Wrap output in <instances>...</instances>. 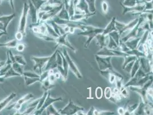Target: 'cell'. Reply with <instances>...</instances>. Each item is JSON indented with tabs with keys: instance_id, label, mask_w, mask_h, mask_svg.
<instances>
[{
	"instance_id": "6da1fadb",
	"label": "cell",
	"mask_w": 153,
	"mask_h": 115,
	"mask_svg": "<svg viewBox=\"0 0 153 115\" xmlns=\"http://www.w3.org/2000/svg\"><path fill=\"white\" fill-rule=\"evenodd\" d=\"M103 29H104L96 28L90 25H83L81 28L82 32L78 33V34L79 35L86 36L88 38V40H86L85 44V48H88L90 46L91 40L95 38L98 34L102 33L103 32Z\"/></svg>"
},
{
	"instance_id": "7a4b0ae2",
	"label": "cell",
	"mask_w": 153,
	"mask_h": 115,
	"mask_svg": "<svg viewBox=\"0 0 153 115\" xmlns=\"http://www.w3.org/2000/svg\"><path fill=\"white\" fill-rule=\"evenodd\" d=\"M111 57H103L99 56L98 55H95V58L100 70H110L116 77L124 79V77L122 76V75L116 71L113 67L111 63Z\"/></svg>"
},
{
	"instance_id": "3957f363",
	"label": "cell",
	"mask_w": 153,
	"mask_h": 115,
	"mask_svg": "<svg viewBox=\"0 0 153 115\" xmlns=\"http://www.w3.org/2000/svg\"><path fill=\"white\" fill-rule=\"evenodd\" d=\"M29 12V5L27 2L24 4L23 9L19 22L18 31L22 32L24 36H26V27L27 24V18Z\"/></svg>"
},
{
	"instance_id": "277c9868",
	"label": "cell",
	"mask_w": 153,
	"mask_h": 115,
	"mask_svg": "<svg viewBox=\"0 0 153 115\" xmlns=\"http://www.w3.org/2000/svg\"><path fill=\"white\" fill-rule=\"evenodd\" d=\"M80 110H84V109L83 107L74 104L72 100L70 99L68 105L63 109L58 111V112L60 115H75V114Z\"/></svg>"
},
{
	"instance_id": "5b68a950",
	"label": "cell",
	"mask_w": 153,
	"mask_h": 115,
	"mask_svg": "<svg viewBox=\"0 0 153 115\" xmlns=\"http://www.w3.org/2000/svg\"><path fill=\"white\" fill-rule=\"evenodd\" d=\"M99 56L103 57H125L127 54L120 51V50H114L110 49L106 47L101 48V49L97 52V54Z\"/></svg>"
},
{
	"instance_id": "8992f818",
	"label": "cell",
	"mask_w": 153,
	"mask_h": 115,
	"mask_svg": "<svg viewBox=\"0 0 153 115\" xmlns=\"http://www.w3.org/2000/svg\"><path fill=\"white\" fill-rule=\"evenodd\" d=\"M49 57H32L31 59L34 62V66L33 70L35 72L38 71V74L40 76L43 71V70L45 67L46 63L47 62Z\"/></svg>"
},
{
	"instance_id": "52a82bcc",
	"label": "cell",
	"mask_w": 153,
	"mask_h": 115,
	"mask_svg": "<svg viewBox=\"0 0 153 115\" xmlns=\"http://www.w3.org/2000/svg\"><path fill=\"white\" fill-rule=\"evenodd\" d=\"M63 56L65 58L68 63V66H69V69H70L73 73L75 75V76L77 77L79 79L82 78V75H81V73L80 72L79 70L78 69V68L77 67V66L75 65V64L74 63V62L73 61L72 59H71L70 57L69 56L68 52L67 51V50L66 49H62V53Z\"/></svg>"
},
{
	"instance_id": "ba28073f",
	"label": "cell",
	"mask_w": 153,
	"mask_h": 115,
	"mask_svg": "<svg viewBox=\"0 0 153 115\" xmlns=\"http://www.w3.org/2000/svg\"><path fill=\"white\" fill-rule=\"evenodd\" d=\"M63 100V98L62 97L57 98H52L50 97V90H48V94L47 96L46 97V99H45V102L44 103V104L41 106V108L38 109V110H36L33 114V115H41L42 113L45 111L46 108L50 105L52 104L53 103H54V102L56 101H62Z\"/></svg>"
},
{
	"instance_id": "9c48e42d",
	"label": "cell",
	"mask_w": 153,
	"mask_h": 115,
	"mask_svg": "<svg viewBox=\"0 0 153 115\" xmlns=\"http://www.w3.org/2000/svg\"><path fill=\"white\" fill-rule=\"evenodd\" d=\"M140 67L146 74L152 73V59L147 57L139 58Z\"/></svg>"
},
{
	"instance_id": "30bf717a",
	"label": "cell",
	"mask_w": 153,
	"mask_h": 115,
	"mask_svg": "<svg viewBox=\"0 0 153 115\" xmlns=\"http://www.w3.org/2000/svg\"><path fill=\"white\" fill-rule=\"evenodd\" d=\"M69 34H70L69 33H65L63 35H61L60 36H59L57 38L55 39V41L57 43V46H65L66 47L70 48L74 52H76V49L75 48H74L71 45V44L69 42V41L67 39V37L69 35Z\"/></svg>"
},
{
	"instance_id": "8fae6325",
	"label": "cell",
	"mask_w": 153,
	"mask_h": 115,
	"mask_svg": "<svg viewBox=\"0 0 153 115\" xmlns=\"http://www.w3.org/2000/svg\"><path fill=\"white\" fill-rule=\"evenodd\" d=\"M57 51H58V50L57 49L53 53V54L52 56L50 57L47 62L46 63V64L45 65L44 70H43V71H47V70H51V69H54V68H57V66H58L57 63V60H56Z\"/></svg>"
},
{
	"instance_id": "7c38bea8",
	"label": "cell",
	"mask_w": 153,
	"mask_h": 115,
	"mask_svg": "<svg viewBox=\"0 0 153 115\" xmlns=\"http://www.w3.org/2000/svg\"><path fill=\"white\" fill-rule=\"evenodd\" d=\"M28 5H29V12H28V15L30 17L32 20V23L33 24H36L38 21V17H37V12L38 10L34 7L32 2L28 0Z\"/></svg>"
},
{
	"instance_id": "4fadbf2b",
	"label": "cell",
	"mask_w": 153,
	"mask_h": 115,
	"mask_svg": "<svg viewBox=\"0 0 153 115\" xmlns=\"http://www.w3.org/2000/svg\"><path fill=\"white\" fill-rule=\"evenodd\" d=\"M75 10L78 11L82 13L89 14L90 12L89 10L88 5L86 0H80L78 4L75 7Z\"/></svg>"
},
{
	"instance_id": "5bb4252c",
	"label": "cell",
	"mask_w": 153,
	"mask_h": 115,
	"mask_svg": "<svg viewBox=\"0 0 153 115\" xmlns=\"http://www.w3.org/2000/svg\"><path fill=\"white\" fill-rule=\"evenodd\" d=\"M96 38L97 39V44L100 48H102L107 46L109 38L108 35H105L102 33H99L96 36Z\"/></svg>"
},
{
	"instance_id": "9a60e30c",
	"label": "cell",
	"mask_w": 153,
	"mask_h": 115,
	"mask_svg": "<svg viewBox=\"0 0 153 115\" xmlns=\"http://www.w3.org/2000/svg\"><path fill=\"white\" fill-rule=\"evenodd\" d=\"M16 16L15 13H13L10 15L8 16H0V21L4 25V32L7 33V28L8 27L9 23L11 22V21Z\"/></svg>"
},
{
	"instance_id": "2e32d148",
	"label": "cell",
	"mask_w": 153,
	"mask_h": 115,
	"mask_svg": "<svg viewBox=\"0 0 153 115\" xmlns=\"http://www.w3.org/2000/svg\"><path fill=\"white\" fill-rule=\"evenodd\" d=\"M140 40L141 37H136L128 40L125 43L130 49H134L138 48Z\"/></svg>"
},
{
	"instance_id": "e0dca14e",
	"label": "cell",
	"mask_w": 153,
	"mask_h": 115,
	"mask_svg": "<svg viewBox=\"0 0 153 115\" xmlns=\"http://www.w3.org/2000/svg\"><path fill=\"white\" fill-rule=\"evenodd\" d=\"M116 17H113L111 21L109 23V24L106 26V27L103 29V32L102 33L103 35H107L113 31H117L116 27Z\"/></svg>"
},
{
	"instance_id": "ac0fdd59",
	"label": "cell",
	"mask_w": 153,
	"mask_h": 115,
	"mask_svg": "<svg viewBox=\"0 0 153 115\" xmlns=\"http://www.w3.org/2000/svg\"><path fill=\"white\" fill-rule=\"evenodd\" d=\"M17 95L16 93H11L9 96H8L6 98L4 99L2 101L0 102V112H1L3 109H4L7 106L9 105L10 101L14 99Z\"/></svg>"
},
{
	"instance_id": "d6986e66",
	"label": "cell",
	"mask_w": 153,
	"mask_h": 115,
	"mask_svg": "<svg viewBox=\"0 0 153 115\" xmlns=\"http://www.w3.org/2000/svg\"><path fill=\"white\" fill-rule=\"evenodd\" d=\"M145 3L144 0H124L122 5L126 7H133L138 4Z\"/></svg>"
},
{
	"instance_id": "ffe728a7",
	"label": "cell",
	"mask_w": 153,
	"mask_h": 115,
	"mask_svg": "<svg viewBox=\"0 0 153 115\" xmlns=\"http://www.w3.org/2000/svg\"><path fill=\"white\" fill-rule=\"evenodd\" d=\"M56 16L61 19L65 20H68V21H69V20H70L68 12L67 9L65 8L64 5H63V8H62V9L58 12V13Z\"/></svg>"
},
{
	"instance_id": "44dd1931",
	"label": "cell",
	"mask_w": 153,
	"mask_h": 115,
	"mask_svg": "<svg viewBox=\"0 0 153 115\" xmlns=\"http://www.w3.org/2000/svg\"><path fill=\"white\" fill-rule=\"evenodd\" d=\"M11 67L12 68L19 74L21 75V76H22L24 73V66L21 65L17 62H14L11 64Z\"/></svg>"
},
{
	"instance_id": "7402d4cb",
	"label": "cell",
	"mask_w": 153,
	"mask_h": 115,
	"mask_svg": "<svg viewBox=\"0 0 153 115\" xmlns=\"http://www.w3.org/2000/svg\"><path fill=\"white\" fill-rule=\"evenodd\" d=\"M139 67H140V63H139V58H137L134 61V64L132 66V68L131 69V71L130 72L131 78H133L135 76L136 73L137 72V71L138 70Z\"/></svg>"
},
{
	"instance_id": "603a6c76",
	"label": "cell",
	"mask_w": 153,
	"mask_h": 115,
	"mask_svg": "<svg viewBox=\"0 0 153 115\" xmlns=\"http://www.w3.org/2000/svg\"><path fill=\"white\" fill-rule=\"evenodd\" d=\"M33 97H34V96L33 94L28 93V94H27L25 96H23L22 98L19 99L16 103L19 104V105H22L28 102L31 98H32Z\"/></svg>"
},
{
	"instance_id": "cb8c5ba5",
	"label": "cell",
	"mask_w": 153,
	"mask_h": 115,
	"mask_svg": "<svg viewBox=\"0 0 153 115\" xmlns=\"http://www.w3.org/2000/svg\"><path fill=\"white\" fill-rule=\"evenodd\" d=\"M18 44V41L16 39L9 41L8 42H6L5 43H2L0 44V47H4L7 48H16Z\"/></svg>"
},
{
	"instance_id": "d4e9b609",
	"label": "cell",
	"mask_w": 153,
	"mask_h": 115,
	"mask_svg": "<svg viewBox=\"0 0 153 115\" xmlns=\"http://www.w3.org/2000/svg\"><path fill=\"white\" fill-rule=\"evenodd\" d=\"M25 85L27 86H30L36 82H40V78H29V77H24Z\"/></svg>"
},
{
	"instance_id": "484cf974",
	"label": "cell",
	"mask_w": 153,
	"mask_h": 115,
	"mask_svg": "<svg viewBox=\"0 0 153 115\" xmlns=\"http://www.w3.org/2000/svg\"><path fill=\"white\" fill-rule=\"evenodd\" d=\"M137 58H138L135 57L134 55H128V54H127L126 55H125V56L124 57L125 61H124V63L123 65H122V68L124 69L125 66H126V65H127L129 63H130V62H132V61L135 60Z\"/></svg>"
},
{
	"instance_id": "4316f807",
	"label": "cell",
	"mask_w": 153,
	"mask_h": 115,
	"mask_svg": "<svg viewBox=\"0 0 153 115\" xmlns=\"http://www.w3.org/2000/svg\"><path fill=\"white\" fill-rule=\"evenodd\" d=\"M18 76H21L20 74H19L17 73H16L13 68L12 67L10 68L9 70L7 71V72L5 73V74L4 75V78L5 79L6 78H8L10 77H18Z\"/></svg>"
},
{
	"instance_id": "83f0119b",
	"label": "cell",
	"mask_w": 153,
	"mask_h": 115,
	"mask_svg": "<svg viewBox=\"0 0 153 115\" xmlns=\"http://www.w3.org/2000/svg\"><path fill=\"white\" fill-rule=\"evenodd\" d=\"M96 0H86L88 5L89 10L90 13H96Z\"/></svg>"
},
{
	"instance_id": "f1b7e54d",
	"label": "cell",
	"mask_w": 153,
	"mask_h": 115,
	"mask_svg": "<svg viewBox=\"0 0 153 115\" xmlns=\"http://www.w3.org/2000/svg\"><path fill=\"white\" fill-rule=\"evenodd\" d=\"M108 35L114 39V40L116 42V43L119 46V41H120V40H121V37H120V35H119L118 31H113V32H110Z\"/></svg>"
},
{
	"instance_id": "f546056e",
	"label": "cell",
	"mask_w": 153,
	"mask_h": 115,
	"mask_svg": "<svg viewBox=\"0 0 153 115\" xmlns=\"http://www.w3.org/2000/svg\"><path fill=\"white\" fill-rule=\"evenodd\" d=\"M46 112H47V115H60V113H59V112L57 111L55 109V108H54V106L53 104H51V105L48 106L46 108Z\"/></svg>"
},
{
	"instance_id": "4dcf8cb0",
	"label": "cell",
	"mask_w": 153,
	"mask_h": 115,
	"mask_svg": "<svg viewBox=\"0 0 153 115\" xmlns=\"http://www.w3.org/2000/svg\"><path fill=\"white\" fill-rule=\"evenodd\" d=\"M14 60H15L16 62L18 63L21 65L25 66L27 65V62L22 55H14Z\"/></svg>"
},
{
	"instance_id": "1f68e13d",
	"label": "cell",
	"mask_w": 153,
	"mask_h": 115,
	"mask_svg": "<svg viewBox=\"0 0 153 115\" xmlns=\"http://www.w3.org/2000/svg\"><path fill=\"white\" fill-rule=\"evenodd\" d=\"M47 94H48V91H45L44 94L43 95V96H42L40 98V100H39L38 105L37 106L36 109V110H38V109H40L41 108V106H42V105L44 103V102H45V99H46V97L47 96Z\"/></svg>"
},
{
	"instance_id": "d6a6232c",
	"label": "cell",
	"mask_w": 153,
	"mask_h": 115,
	"mask_svg": "<svg viewBox=\"0 0 153 115\" xmlns=\"http://www.w3.org/2000/svg\"><path fill=\"white\" fill-rule=\"evenodd\" d=\"M22 76L24 77H29V78H40V76L34 72H24Z\"/></svg>"
},
{
	"instance_id": "836d02e7",
	"label": "cell",
	"mask_w": 153,
	"mask_h": 115,
	"mask_svg": "<svg viewBox=\"0 0 153 115\" xmlns=\"http://www.w3.org/2000/svg\"><path fill=\"white\" fill-rule=\"evenodd\" d=\"M105 97L106 99L108 100H110L111 98V96H112V90L111 89V87H107L105 88Z\"/></svg>"
},
{
	"instance_id": "e575fe53",
	"label": "cell",
	"mask_w": 153,
	"mask_h": 115,
	"mask_svg": "<svg viewBox=\"0 0 153 115\" xmlns=\"http://www.w3.org/2000/svg\"><path fill=\"white\" fill-rule=\"evenodd\" d=\"M96 97L97 99H101L103 96L102 89L101 87H98L96 90Z\"/></svg>"
},
{
	"instance_id": "d590c367",
	"label": "cell",
	"mask_w": 153,
	"mask_h": 115,
	"mask_svg": "<svg viewBox=\"0 0 153 115\" xmlns=\"http://www.w3.org/2000/svg\"><path fill=\"white\" fill-rule=\"evenodd\" d=\"M101 5H102V10L104 13H106L108 12V2L105 1H103L102 4H101Z\"/></svg>"
},
{
	"instance_id": "8d00e7d4",
	"label": "cell",
	"mask_w": 153,
	"mask_h": 115,
	"mask_svg": "<svg viewBox=\"0 0 153 115\" xmlns=\"http://www.w3.org/2000/svg\"><path fill=\"white\" fill-rule=\"evenodd\" d=\"M24 34H23L22 32H19V31H17V33H16V35H15L16 40H17L18 41H22V39L24 38Z\"/></svg>"
},
{
	"instance_id": "74e56055",
	"label": "cell",
	"mask_w": 153,
	"mask_h": 115,
	"mask_svg": "<svg viewBox=\"0 0 153 115\" xmlns=\"http://www.w3.org/2000/svg\"><path fill=\"white\" fill-rule=\"evenodd\" d=\"M119 92L121 93V95L122 96H124V97H127V96H129L128 94V92L126 90V87L122 86V87L119 90Z\"/></svg>"
},
{
	"instance_id": "f35d334b",
	"label": "cell",
	"mask_w": 153,
	"mask_h": 115,
	"mask_svg": "<svg viewBox=\"0 0 153 115\" xmlns=\"http://www.w3.org/2000/svg\"><path fill=\"white\" fill-rule=\"evenodd\" d=\"M153 10V2H145V8L144 11Z\"/></svg>"
},
{
	"instance_id": "ab89813d",
	"label": "cell",
	"mask_w": 153,
	"mask_h": 115,
	"mask_svg": "<svg viewBox=\"0 0 153 115\" xmlns=\"http://www.w3.org/2000/svg\"><path fill=\"white\" fill-rule=\"evenodd\" d=\"M116 76L113 74L112 73H110V74H109V76H108V79L109 80V82L111 83V84H114L115 83V81H116Z\"/></svg>"
},
{
	"instance_id": "60d3db41",
	"label": "cell",
	"mask_w": 153,
	"mask_h": 115,
	"mask_svg": "<svg viewBox=\"0 0 153 115\" xmlns=\"http://www.w3.org/2000/svg\"><path fill=\"white\" fill-rule=\"evenodd\" d=\"M16 48L17 51H18V52H22L25 48V44L23 43H19V44H17Z\"/></svg>"
},
{
	"instance_id": "b9f144b4",
	"label": "cell",
	"mask_w": 153,
	"mask_h": 115,
	"mask_svg": "<svg viewBox=\"0 0 153 115\" xmlns=\"http://www.w3.org/2000/svg\"><path fill=\"white\" fill-rule=\"evenodd\" d=\"M98 115H115V114L114 112L111 111H98Z\"/></svg>"
},
{
	"instance_id": "7bdbcfd3",
	"label": "cell",
	"mask_w": 153,
	"mask_h": 115,
	"mask_svg": "<svg viewBox=\"0 0 153 115\" xmlns=\"http://www.w3.org/2000/svg\"><path fill=\"white\" fill-rule=\"evenodd\" d=\"M125 108H122V107H120L118 108V113L119 114V115H124L125 114Z\"/></svg>"
},
{
	"instance_id": "ee69618b",
	"label": "cell",
	"mask_w": 153,
	"mask_h": 115,
	"mask_svg": "<svg viewBox=\"0 0 153 115\" xmlns=\"http://www.w3.org/2000/svg\"><path fill=\"white\" fill-rule=\"evenodd\" d=\"M94 106H91V108L89 109V111L88 112V113L86 114V115H93V112H94Z\"/></svg>"
},
{
	"instance_id": "f6af8a7d",
	"label": "cell",
	"mask_w": 153,
	"mask_h": 115,
	"mask_svg": "<svg viewBox=\"0 0 153 115\" xmlns=\"http://www.w3.org/2000/svg\"><path fill=\"white\" fill-rule=\"evenodd\" d=\"M10 5V7L11 8L12 10L14 9V2H13V0H8Z\"/></svg>"
},
{
	"instance_id": "bcb514c9",
	"label": "cell",
	"mask_w": 153,
	"mask_h": 115,
	"mask_svg": "<svg viewBox=\"0 0 153 115\" xmlns=\"http://www.w3.org/2000/svg\"><path fill=\"white\" fill-rule=\"evenodd\" d=\"M5 65H6V61L5 60L0 61V68H1L2 67H4Z\"/></svg>"
},
{
	"instance_id": "7dc6e473",
	"label": "cell",
	"mask_w": 153,
	"mask_h": 115,
	"mask_svg": "<svg viewBox=\"0 0 153 115\" xmlns=\"http://www.w3.org/2000/svg\"><path fill=\"white\" fill-rule=\"evenodd\" d=\"M0 31H4V25H3V24L1 21H0Z\"/></svg>"
},
{
	"instance_id": "c3c4849f",
	"label": "cell",
	"mask_w": 153,
	"mask_h": 115,
	"mask_svg": "<svg viewBox=\"0 0 153 115\" xmlns=\"http://www.w3.org/2000/svg\"><path fill=\"white\" fill-rule=\"evenodd\" d=\"M5 79L4 77H0V83H3L5 82Z\"/></svg>"
},
{
	"instance_id": "681fc988",
	"label": "cell",
	"mask_w": 153,
	"mask_h": 115,
	"mask_svg": "<svg viewBox=\"0 0 153 115\" xmlns=\"http://www.w3.org/2000/svg\"><path fill=\"white\" fill-rule=\"evenodd\" d=\"M6 34H7L6 32H4V31H0V37L2 36V35H6Z\"/></svg>"
},
{
	"instance_id": "f907efd6",
	"label": "cell",
	"mask_w": 153,
	"mask_h": 115,
	"mask_svg": "<svg viewBox=\"0 0 153 115\" xmlns=\"http://www.w3.org/2000/svg\"><path fill=\"white\" fill-rule=\"evenodd\" d=\"M145 2H153V0H144Z\"/></svg>"
},
{
	"instance_id": "816d5d0a",
	"label": "cell",
	"mask_w": 153,
	"mask_h": 115,
	"mask_svg": "<svg viewBox=\"0 0 153 115\" xmlns=\"http://www.w3.org/2000/svg\"><path fill=\"white\" fill-rule=\"evenodd\" d=\"M2 4V0H0V5Z\"/></svg>"
}]
</instances>
